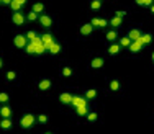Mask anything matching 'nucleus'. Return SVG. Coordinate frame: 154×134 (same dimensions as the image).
<instances>
[{"label":"nucleus","mask_w":154,"mask_h":134,"mask_svg":"<svg viewBox=\"0 0 154 134\" xmlns=\"http://www.w3.org/2000/svg\"><path fill=\"white\" fill-rule=\"evenodd\" d=\"M125 15H126V12H123V10H120V12H116V15H115V16H125Z\"/></svg>","instance_id":"nucleus-38"},{"label":"nucleus","mask_w":154,"mask_h":134,"mask_svg":"<svg viewBox=\"0 0 154 134\" xmlns=\"http://www.w3.org/2000/svg\"><path fill=\"white\" fill-rule=\"evenodd\" d=\"M12 126H13V123H12V118H3V121H2V129L8 131V129H12Z\"/></svg>","instance_id":"nucleus-12"},{"label":"nucleus","mask_w":154,"mask_h":134,"mask_svg":"<svg viewBox=\"0 0 154 134\" xmlns=\"http://www.w3.org/2000/svg\"><path fill=\"white\" fill-rule=\"evenodd\" d=\"M0 114H2V118H12V108L3 105V106L0 108Z\"/></svg>","instance_id":"nucleus-9"},{"label":"nucleus","mask_w":154,"mask_h":134,"mask_svg":"<svg viewBox=\"0 0 154 134\" xmlns=\"http://www.w3.org/2000/svg\"><path fill=\"white\" fill-rule=\"evenodd\" d=\"M107 26V20H100V28Z\"/></svg>","instance_id":"nucleus-39"},{"label":"nucleus","mask_w":154,"mask_h":134,"mask_svg":"<svg viewBox=\"0 0 154 134\" xmlns=\"http://www.w3.org/2000/svg\"><path fill=\"white\" fill-rule=\"evenodd\" d=\"M41 39H43V44H44V47H46V49H49V47L54 44L53 36H51V34H44V36H43Z\"/></svg>","instance_id":"nucleus-8"},{"label":"nucleus","mask_w":154,"mask_h":134,"mask_svg":"<svg viewBox=\"0 0 154 134\" xmlns=\"http://www.w3.org/2000/svg\"><path fill=\"white\" fill-rule=\"evenodd\" d=\"M87 120L90 121V123L97 121V113H89V114H87Z\"/></svg>","instance_id":"nucleus-34"},{"label":"nucleus","mask_w":154,"mask_h":134,"mask_svg":"<svg viewBox=\"0 0 154 134\" xmlns=\"http://www.w3.org/2000/svg\"><path fill=\"white\" fill-rule=\"evenodd\" d=\"M139 36H141V33L138 31V30H131L130 33H128V38L131 41H136V39H139Z\"/></svg>","instance_id":"nucleus-16"},{"label":"nucleus","mask_w":154,"mask_h":134,"mask_svg":"<svg viewBox=\"0 0 154 134\" xmlns=\"http://www.w3.org/2000/svg\"><path fill=\"white\" fill-rule=\"evenodd\" d=\"M0 2H2V5H12L13 0H0Z\"/></svg>","instance_id":"nucleus-37"},{"label":"nucleus","mask_w":154,"mask_h":134,"mask_svg":"<svg viewBox=\"0 0 154 134\" xmlns=\"http://www.w3.org/2000/svg\"><path fill=\"white\" fill-rule=\"evenodd\" d=\"M26 38H28L30 41H34L36 38H38V36H36V33H34V31H28V33H26Z\"/></svg>","instance_id":"nucleus-32"},{"label":"nucleus","mask_w":154,"mask_h":134,"mask_svg":"<svg viewBox=\"0 0 154 134\" xmlns=\"http://www.w3.org/2000/svg\"><path fill=\"white\" fill-rule=\"evenodd\" d=\"M28 20L30 21H34L36 20V18H38V13H36V12H30V13H28V16H26Z\"/></svg>","instance_id":"nucleus-31"},{"label":"nucleus","mask_w":154,"mask_h":134,"mask_svg":"<svg viewBox=\"0 0 154 134\" xmlns=\"http://www.w3.org/2000/svg\"><path fill=\"white\" fill-rule=\"evenodd\" d=\"M38 121L44 124V123H48V116H46V114H40V116H38Z\"/></svg>","instance_id":"nucleus-35"},{"label":"nucleus","mask_w":154,"mask_h":134,"mask_svg":"<svg viewBox=\"0 0 154 134\" xmlns=\"http://www.w3.org/2000/svg\"><path fill=\"white\" fill-rule=\"evenodd\" d=\"M77 114H81V116H87V114H89V111H87V105L77 106Z\"/></svg>","instance_id":"nucleus-19"},{"label":"nucleus","mask_w":154,"mask_h":134,"mask_svg":"<svg viewBox=\"0 0 154 134\" xmlns=\"http://www.w3.org/2000/svg\"><path fill=\"white\" fill-rule=\"evenodd\" d=\"M92 31H94V25L92 23H85V25L81 26V34H84V36H89Z\"/></svg>","instance_id":"nucleus-4"},{"label":"nucleus","mask_w":154,"mask_h":134,"mask_svg":"<svg viewBox=\"0 0 154 134\" xmlns=\"http://www.w3.org/2000/svg\"><path fill=\"white\" fill-rule=\"evenodd\" d=\"M72 105L77 108V106H82V105H87V101H85V98H82V97H79V95H75V97H72Z\"/></svg>","instance_id":"nucleus-7"},{"label":"nucleus","mask_w":154,"mask_h":134,"mask_svg":"<svg viewBox=\"0 0 154 134\" xmlns=\"http://www.w3.org/2000/svg\"><path fill=\"white\" fill-rule=\"evenodd\" d=\"M85 97H87L89 100H92V98H95V97H97V90H94V88H90V90H87V92H85Z\"/></svg>","instance_id":"nucleus-23"},{"label":"nucleus","mask_w":154,"mask_h":134,"mask_svg":"<svg viewBox=\"0 0 154 134\" xmlns=\"http://www.w3.org/2000/svg\"><path fill=\"white\" fill-rule=\"evenodd\" d=\"M34 121H36V116H34V114H25L20 120V126L28 129V127H31L34 124Z\"/></svg>","instance_id":"nucleus-1"},{"label":"nucleus","mask_w":154,"mask_h":134,"mask_svg":"<svg viewBox=\"0 0 154 134\" xmlns=\"http://www.w3.org/2000/svg\"><path fill=\"white\" fill-rule=\"evenodd\" d=\"M110 25H112V26H120V25H121V18H120V16H113L112 21H110Z\"/></svg>","instance_id":"nucleus-26"},{"label":"nucleus","mask_w":154,"mask_h":134,"mask_svg":"<svg viewBox=\"0 0 154 134\" xmlns=\"http://www.w3.org/2000/svg\"><path fill=\"white\" fill-rule=\"evenodd\" d=\"M17 79V72H13V70H10V72H7V80H15Z\"/></svg>","instance_id":"nucleus-30"},{"label":"nucleus","mask_w":154,"mask_h":134,"mask_svg":"<svg viewBox=\"0 0 154 134\" xmlns=\"http://www.w3.org/2000/svg\"><path fill=\"white\" fill-rule=\"evenodd\" d=\"M138 5H146V7H151L154 3V0H136Z\"/></svg>","instance_id":"nucleus-25"},{"label":"nucleus","mask_w":154,"mask_h":134,"mask_svg":"<svg viewBox=\"0 0 154 134\" xmlns=\"http://www.w3.org/2000/svg\"><path fill=\"white\" fill-rule=\"evenodd\" d=\"M43 10H44V5H43L41 2H36V3L33 5V12H36V13H41Z\"/></svg>","instance_id":"nucleus-20"},{"label":"nucleus","mask_w":154,"mask_h":134,"mask_svg":"<svg viewBox=\"0 0 154 134\" xmlns=\"http://www.w3.org/2000/svg\"><path fill=\"white\" fill-rule=\"evenodd\" d=\"M151 59H153V62H154V53H153V56H151Z\"/></svg>","instance_id":"nucleus-42"},{"label":"nucleus","mask_w":154,"mask_h":134,"mask_svg":"<svg viewBox=\"0 0 154 134\" xmlns=\"http://www.w3.org/2000/svg\"><path fill=\"white\" fill-rule=\"evenodd\" d=\"M12 20H13L15 25H23V23H25V15L20 13V12H15L13 16H12Z\"/></svg>","instance_id":"nucleus-3"},{"label":"nucleus","mask_w":154,"mask_h":134,"mask_svg":"<svg viewBox=\"0 0 154 134\" xmlns=\"http://www.w3.org/2000/svg\"><path fill=\"white\" fill-rule=\"evenodd\" d=\"M90 23H92L94 26H100V20H98V18H94V20L90 21Z\"/></svg>","instance_id":"nucleus-36"},{"label":"nucleus","mask_w":154,"mask_h":134,"mask_svg":"<svg viewBox=\"0 0 154 134\" xmlns=\"http://www.w3.org/2000/svg\"><path fill=\"white\" fill-rule=\"evenodd\" d=\"M8 100H10V97L7 93H0V101L2 103H8Z\"/></svg>","instance_id":"nucleus-33"},{"label":"nucleus","mask_w":154,"mask_h":134,"mask_svg":"<svg viewBox=\"0 0 154 134\" xmlns=\"http://www.w3.org/2000/svg\"><path fill=\"white\" fill-rule=\"evenodd\" d=\"M10 7H12V10H13V12H18V10H20V7H21V3L18 2V0H13Z\"/></svg>","instance_id":"nucleus-28"},{"label":"nucleus","mask_w":154,"mask_h":134,"mask_svg":"<svg viewBox=\"0 0 154 134\" xmlns=\"http://www.w3.org/2000/svg\"><path fill=\"white\" fill-rule=\"evenodd\" d=\"M59 100L64 103V105H72V95L71 93H61Z\"/></svg>","instance_id":"nucleus-11"},{"label":"nucleus","mask_w":154,"mask_h":134,"mask_svg":"<svg viewBox=\"0 0 154 134\" xmlns=\"http://www.w3.org/2000/svg\"><path fill=\"white\" fill-rule=\"evenodd\" d=\"M100 7H102L100 0H92V2H90V8H92V10H98Z\"/></svg>","instance_id":"nucleus-22"},{"label":"nucleus","mask_w":154,"mask_h":134,"mask_svg":"<svg viewBox=\"0 0 154 134\" xmlns=\"http://www.w3.org/2000/svg\"><path fill=\"white\" fill-rule=\"evenodd\" d=\"M110 88H112L113 92L120 90V82H118V80H112V82H110Z\"/></svg>","instance_id":"nucleus-27"},{"label":"nucleus","mask_w":154,"mask_h":134,"mask_svg":"<svg viewBox=\"0 0 154 134\" xmlns=\"http://www.w3.org/2000/svg\"><path fill=\"white\" fill-rule=\"evenodd\" d=\"M26 53L28 54H38V49H36V44H34L33 41H30V44H26Z\"/></svg>","instance_id":"nucleus-13"},{"label":"nucleus","mask_w":154,"mask_h":134,"mask_svg":"<svg viewBox=\"0 0 154 134\" xmlns=\"http://www.w3.org/2000/svg\"><path fill=\"white\" fill-rule=\"evenodd\" d=\"M103 59L102 57H95V59H92V62H90V67L92 69H100V67H103Z\"/></svg>","instance_id":"nucleus-10"},{"label":"nucleus","mask_w":154,"mask_h":134,"mask_svg":"<svg viewBox=\"0 0 154 134\" xmlns=\"http://www.w3.org/2000/svg\"><path fill=\"white\" fill-rule=\"evenodd\" d=\"M40 23L43 28H49L51 25H53V20L48 16V15H43V16H40Z\"/></svg>","instance_id":"nucleus-6"},{"label":"nucleus","mask_w":154,"mask_h":134,"mask_svg":"<svg viewBox=\"0 0 154 134\" xmlns=\"http://www.w3.org/2000/svg\"><path fill=\"white\" fill-rule=\"evenodd\" d=\"M130 44H131V39H130L128 36H125V38H121V39H120V46H125V47H128Z\"/></svg>","instance_id":"nucleus-24"},{"label":"nucleus","mask_w":154,"mask_h":134,"mask_svg":"<svg viewBox=\"0 0 154 134\" xmlns=\"http://www.w3.org/2000/svg\"><path fill=\"white\" fill-rule=\"evenodd\" d=\"M143 46H144V44H143V43H141L139 39L131 41V44H130V51H131V53H138V51H139V49H141Z\"/></svg>","instance_id":"nucleus-5"},{"label":"nucleus","mask_w":154,"mask_h":134,"mask_svg":"<svg viewBox=\"0 0 154 134\" xmlns=\"http://www.w3.org/2000/svg\"><path fill=\"white\" fill-rule=\"evenodd\" d=\"M107 39H108V41L118 39V33H116V31H108V33H107Z\"/></svg>","instance_id":"nucleus-21"},{"label":"nucleus","mask_w":154,"mask_h":134,"mask_svg":"<svg viewBox=\"0 0 154 134\" xmlns=\"http://www.w3.org/2000/svg\"><path fill=\"white\" fill-rule=\"evenodd\" d=\"M118 53H120V46H118V44H112V46L108 47V54H112V56H116Z\"/></svg>","instance_id":"nucleus-18"},{"label":"nucleus","mask_w":154,"mask_h":134,"mask_svg":"<svg viewBox=\"0 0 154 134\" xmlns=\"http://www.w3.org/2000/svg\"><path fill=\"white\" fill-rule=\"evenodd\" d=\"M40 88L41 90H49V88H51V80H49V79H43V80L40 82Z\"/></svg>","instance_id":"nucleus-15"},{"label":"nucleus","mask_w":154,"mask_h":134,"mask_svg":"<svg viewBox=\"0 0 154 134\" xmlns=\"http://www.w3.org/2000/svg\"><path fill=\"white\" fill-rule=\"evenodd\" d=\"M48 51H49V54H51V56H56V54L61 51V44H59V43H54L53 46L48 49Z\"/></svg>","instance_id":"nucleus-14"},{"label":"nucleus","mask_w":154,"mask_h":134,"mask_svg":"<svg viewBox=\"0 0 154 134\" xmlns=\"http://www.w3.org/2000/svg\"><path fill=\"white\" fill-rule=\"evenodd\" d=\"M61 74L64 75V77H69V75H72V69H71V67H64V69L61 70Z\"/></svg>","instance_id":"nucleus-29"},{"label":"nucleus","mask_w":154,"mask_h":134,"mask_svg":"<svg viewBox=\"0 0 154 134\" xmlns=\"http://www.w3.org/2000/svg\"><path fill=\"white\" fill-rule=\"evenodd\" d=\"M26 36H23V34H17L15 36V39H13V43H15V46L17 47H20V49H23V47H26Z\"/></svg>","instance_id":"nucleus-2"},{"label":"nucleus","mask_w":154,"mask_h":134,"mask_svg":"<svg viewBox=\"0 0 154 134\" xmlns=\"http://www.w3.org/2000/svg\"><path fill=\"white\" fill-rule=\"evenodd\" d=\"M151 12H153V13H154V3H153V5H151Z\"/></svg>","instance_id":"nucleus-41"},{"label":"nucleus","mask_w":154,"mask_h":134,"mask_svg":"<svg viewBox=\"0 0 154 134\" xmlns=\"http://www.w3.org/2000/svg\"><path fill=\"white\" fill-rule=\"evenodd\" d=\"M18 2H20L21 5H25V3H26V0H18Z\"/></svg>","instance_id":"nucleus-40"},{"label":"nucleus","mask_w":154,"mask_h":134,"mask_svg":"<svg viewBox=\"0 0 154 134\" xmlns=\"http://www.w3.org/2000/svg\"><path fill=\"white\" fill-rule=\"evenodd\" d=\"M139 41L143 43V44H149V43L153 41V36H151L149 33H146V34H141V36H139Z\"/></svg>","instance_id":"nucleus-17"}]
</instances>
